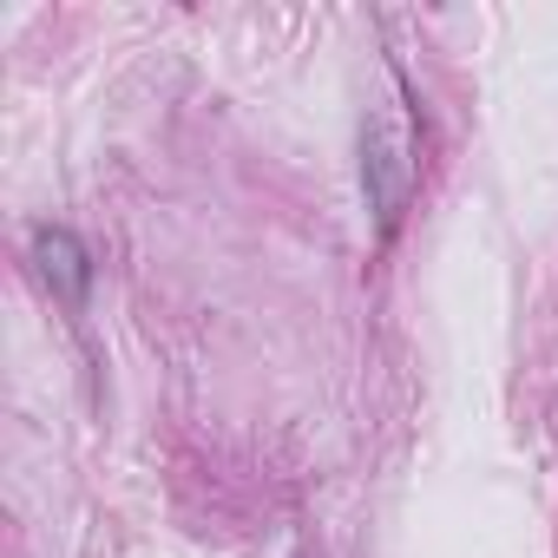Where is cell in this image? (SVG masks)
<instances>
[{
    "mask_svg": "<svg viewBox=\"0 0 558 558\" xmlns=\"http://www.w3.org/2000/svg\"><path fill=\"white\" fill-rule=\"evenodd\" d=\"M362 178H368V204H375V223L381 236H395L408 197H414V132L401 112H375L368 132H362Z\"/></svg>",
    "mask_w": 558,
    "mask_h": 558,
    "instance_id": "6da1fadb",
    "label": "cell"
},
{
    "mask_svg": "<svg viewBox=\"0 0 558 558\" xmlns=\"http://www.w3.org/2000/svg\"><path fill=\"white\" fill-rule=\"evenodd\" d=\"M34 263H40V276L53 283V296H60L66 310L86 303V290H93V256H86V243H80L73 230L40 223V230H34Z\"/></svg>",
    "mask_w": 558,
    "mask_h": 558,
    "instance_id": "7a4b0ae2",
    "label": "cell"
}]
</instances>
